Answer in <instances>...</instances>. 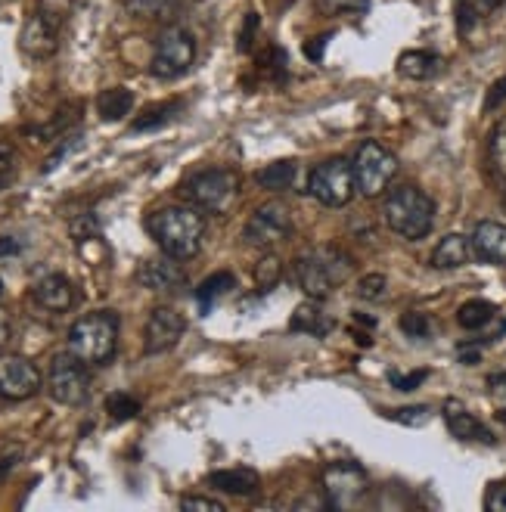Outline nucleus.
<instances>
[{
	"mask_svg": "<svg viewBox=\"0 0 506 512\" xmlns=\"http://www.w3.org/2000/svg\"><path fill=\"white\" fill-rule=\"evenodd\" d=\"M146 230L156 239V246L174 258V261H190L202 249L205 236V218L199 215V208L193 205H168L162 212L150 215Z\"/></svg>",
	"mask_w": 506,
	"mask_h": 512,
	"instance_id": "obj_1",
	"label": "nucleus"
},
{
	"mask_svg": "<svg viewBox=\"0 0 506 512\" xmlns=\"http://www.w3.org/2000/svg\"><path fill=\"white\" fill-rule=\"evenodd\" d=\"M354 270V261L336 249V246H320L314 252H305L302 258H295L292 277L299 283V289L308 298H326L336 286H342Z\"/></svg>",
	"mask_w": 506,
	"mask_h": 512,
	"instance_id": "obj_2",
	"label": "nucleus"
},
{
	"mask_svg": "<svg viewBox=\"0 0 506 512\" xmlns=\"http://www.w3.org/2000/svg\"><path fill=\"white\" fill-rule=\"evenodd\" d=\"M385 224H389L392 233H398L401 239H426L435 227V202L410 184L395 187L382 205Z\"/></svg>",
	"mask_w": 506,
	"mask_h": 512,
	"instance_id": "obj_3",
	"label": "nucleus"
},
{
	"mask_svg": "<svg viewBox=\"0 0 506 512\" xmlns=\"http://www.w3.org/2000/svg\"><path fill=\"white\" fill-rule=\"evenodd\" d=\"M118 345V314L94 311L72 323L69 329V351L84 360L87 367H103L112 360Z\"/></svg>",
	"mask_w": 506,
	"mask_h": 512,
	"instance_id": "obj_4",
	"label": "nucleus"
},
{
	"mask_svg": "<svg viewBox=\"0 0 506 512\" xmlns=\"http://www.w3.org/2000/svg\"><path fill=\"white\" fill-rule=\"evenodd\" d=\"M66 16H69V0H41L22 25L19 50L32 59H50L59 50Z\"/></svg>",
	"mask_w": 506,
	"mask_h": 512,
	"instance_id": "obj_5",
	"label": "nucleus"
},
{
	"mask_svg": "<svg viewBox=\"0 0 506 512\" xmlns=\"http://www.w3.org/2000/svg\"><path fill=\"white\" fill-rule=\"evenodd\" d=\"M184 199L205 215H224L240 193V174L230 168H205L184 180Z\"/></svg>",
	"mask_w": 506,
	"mask_h": 512,
	"instance_id": "obj_6",
	"label": "nucleus"
},
{
	"mask_svg": "<svg viewBox=\"0 0 506 512\" xmlns=\"http://www.w3.org/2000/svg\"><path fill=\"white\" fill-rule=\"evenodd\" d=\"M354 184H357V193L367 196V199H376L382 196L385 190H389V184L395 180L398 174V159L395 153H389L382 143H361L357 146V153H354Z\"/></svg>",
	"mask_w": 506,
	"mask_h": 512,
	"instance_id": "obj_7",
	"label": "nucleus"
},
{
	"mask_svg": "<svg viewBox=\"0 0 506 512\" xmlns=\"http://www.w3.org/2000/svg\"><path fill=\"white\" fill-rule=\"evenodd\" d=\"M47 391L56 404L63 407H78L91 395V376H87V364L78 360L72 351L53 354L47 367Z\"/></svg>",
	"mask_w": 506,
	"mask_h": 512,
	"instance_id": "obj_8",
	"label": "nucleus"
},
{
	"mask_svg": "<svg viewBox=\"0 0 506 512\" xmlns=\"http://www.w3.org/2000/svg\"><path fill=\"white\" fill-rule=\"evenodd\" d=\"M193 59H196L193 32L184 25H168L165 32L159 35V41H156L150 72L156 78H162V81H174L193 66Z\"/></svg>",
	"mask_w": 506,
	"mask_h": 512,
	"instance_id": "obj_9",
	"label": "nucleus"
},
{
	"mask_svg": "<svg viewBox=\"0 0 506 512\" xmlns=\"http://www.w3.org/2000/svg\"><path fill=\"white\" fill-rule=\"evenodd\" d=\"M308 193L326 205V208H342L351 202V196L357 193V184H354V168L351 162L345 159H330L323 162L311 171L308 177Z\"/></svg>",
	"mask_w": 506,
	"mask_h": 512,
	"instance_id": "obj_10",
	"label": "nucleus"
},
{
	"mask_svg": "<svg viewBox=\"0 0 506 512\" xmlns=\"http://www.w3.org/2000/svg\"><path fill=\"white\" fill-rule=\"evenodd\" d=\"M246 243L255 249H277L292 236V212L283 202H267L255 208V215L246 221Z\"/></svg>",
	"mask_w": 506,
	"mask_h": 512,
	"instance_id": "obj_11",
	"label": "nucleus"
},
{
	"mask_svg": "<svg viewBox=\"0 0 506 512\" xmlns=\"http://www.w3.org/2000/svg\"><path fill=\"white\" fill-rule=\"evenodd\" d=\"M323 491H326L330 506L348 509L367 494V475L354 463H333L323 472Z\"/></svg>",
	"mask_w": 506,
	"mask_h": 512,
	"instance_id": "obj_12",
	"label": "nucleus"
},
{
	"mask_svg": "<svg viewBox=\"0 0 506 512\" xmlns=\"http://www.w3.org/2000/svg\"><path fill=\"white\" fill-rule=\"evenodd\" d=\"M41 391V373L32 360L4 354L0 357V398L7 401H28Z\"/></svg>",
	"mask_w": 506,
	"mask_h": 512,
	"instance_id": "obj_13",
	"label": "nucleus"
},
{
	"mask_svg": "<svg viewBox=\"0 0 506 512\" xmlns=\"http://www.w3.org/2000/svg\"><path fill=\"white\" fill-rule=\"evenodd\" d=\"M184 317L177 314L174 308H156L146 320V329H143V351L146 354H165L171 351L177 342L184 336Z\"/></svg>",
	"mask_w": 506,
	"mask_h": 512,
	"instance_id": "obj_14",
	"label": "nucleus"
},
{
	"mask_svg": "<svg viewBox=\"0 0 506 512\" xmlns=\"http://www.w3.org/2000/svg\"><path fill=\"white\" fill-rule=\"evenodd\" d=\"M32 298H35V305H38V308H44V311H50V314H66V311L75 308L78 292H75V286H72L69 277H63V274H50V277H44V280L35 283Z\"/></svg>",
	"mask_w": 506,
	"mask_h": 512,
	"instance_id": "obj_15",
	"label": "nucleus"
},
{
	"mask_svg": "<svg viewBox=\"0 0 506 512\" xmlns=\"http://www.w3.org/2000/svg\"><path fill=\"white\" fill-rule=\"evenodd\" d=\"M444 426H448V432L460 441H482V444H494V432L482 423L479 416H472L460 401H448L444 404Z\"/></svg>",
	"mask_w": 506,
	"mask_h": 512,
	"instance_id": "obj_16",
	"label": "nucleus"
},
{
	"mask_svg": "<svg viewBox=\"0 0 506 512\" xmlns=\"http://www.w3.org/2000/svg\"><path fill=\"white\" fill-rule=\"evenodd\" d=\"M137 283L150 292H174L177 286H184V270L168 255L156 261H143V267L137 270Z\"/></svg>",
	"mask_w": 506,
	"mask_h": 512,
	"instance_id": "obj_17",
	"label": "nucleus"
},
{
	"mask_svg": "<svg viewBox=\"0 0 506 512\" xmlns=\"http://www.w3.org/2000/svg\"><path fill=\"white\" fill-rule=\"evenodd\" d=\"M472 252L485 264H506V224L482 221L472 230Z\"/></svg>",
	"mask_w": 506,
	"mask_h": 512,
	"instance_id": "obj_18",
	"label": "nucleus"
},
{
	"mask_svg": "<svg viewBox=\"0 0 506 512\" xmlns=\"http://www.w3.org/2000/svg\"><path fill=\"white\" fill-rule=\"evenodd\" d=\"M472 239L463 233H448L444 239H438V246L432 249V267L435 270H457L463 264H469L472 258Z\"/></svg>",
	"mask_w": 506,
	"mask_h": 512,
	"instance_id": "obj_19",
	"label": "nucleus"
},
{
	"mask_svg": "<svg viewBox=\"0 0 506 512\" xmlns=\"http://www.w3.org/2000/svg\"><path fill=\"white\" fill-rule=\"evenodd\" d=\"M208 485L221 494H233V497H252L261 488V478L255 469H218L208 475Z\"/></svg>",
	"mask_w": 506,
	"mask_h": 512,
	"instance_id": "obj_20",
	"label": "nucleus"
},
{
	"mask_svg": "<svg viewBox=\"0 0 506 512\" xmlns=\"http://www.w3.org/2000/svg\"><path fill=\"white\" fill-rule=\"evenodd\" d=\"M444 59L432 50H407L398 56V72L410 81H429L435 75H441Z\"/></svg>",
	"mask_w": 506,
	"mask_h": 512,
	"instance_id": "obj_21",
	"label": "nucleus"
},
{
	"mask_svg": "<svg viewBox=\"0 0 506 512\" xmlns=\"http://www.w3.org/2000/svg\"><path fill=\"white\" fill-rule=\"evenodd\" d=\"M134 109V94L128 87H109L97 97V112L103 122H122L125 115H131Z\"/></svg>",
	"mask_w": 506,
	"mask_h": 512,
	"instance_id": "obj_22",
	"label": "nucleus"
},
{
	"mask_svg": "<svg viewBox=\"0 0 506 512\" xmlns=\"http://www.w3.org/2000/svg\"><path fill=\"white\" fill-rule=\"evenodd\" d=\"M289 329H292V333H308V336H314V339H323V336L333 329V320L326 317V314L314 305V301H308V305H302L299 311L292 314Z\"/></svg>",
	"mask_w": 506,
	"mask_h": 512,
	"instance_id": "obj_23",
	"label": "nucleus"
},
{
	"mask_svg": "<svg viewBox=\"0 0 506 512\" xmlns=\"http://www.w3.org/2000/svg\"><path fill=\"white\" fill-rule=\"evenodd\" d=\"M184 103L181 100H168V103H159V106H150L146 112H140L134 118L131 131L137 134H146V131H156V128H165L168 122H174V115H181Z\"/></svg>",
	"mask_w": 506,
	"mask_h": 512,
	"instance_id": "obj_24",
	"label": "nucleus"
},
{
	"mask_svg": "<svg viewBox=\"0 0 506 512\" xmlns=\"http://www.w3.org/2000/svg\"><path fill=\"white\" fill-rule=\"evenodd\" d=\"M295 174H299V162H271V165L255 174V180H258V187H264V190L283 193V190H289L295 184Z\"/></svg>",
	"mask_w": 506,
	"mask_h": 512,
	"instance_id": "obj_25",
	"label": "nucleus"
},
{
	"mask_svg": "<svg viewBox=\"0 0 506 512\" xmlns=\"http://www.w3.org/2000/svg\"><path fill=\"white\" fill-rule=\"evenodd\" d=\"M494 317H497V308L491 305V301H485V298H472V301H466V305L457 311V323L463 329H469V333H479V329H485Z\"/></svg>",
	"mask_w": 506,
	"mask_h": 512,
	"instance_id": "obj_26",
	"label": "nucleus"
},
{
	"mask_svg": "<svg viewBox=\"0 0 506 512\" xmlns=\"http://www.w3.org/2000/svg\"><path fill=\"white\" fill-rule=\"evenodd\" d=\"M233 286H236V277H233V274H227V270H218L215 277L202 280V283H199V289H196L199 311L205 314V311L212 308V305H215V301H218L221 295H227V292H230Z\"/></svg>",
	"mask_w": 506,
	"mask_h": 512,
	"instance_id": "obj_27",
	"label": "nucleus"
},
{
	"mask_svg": "<svg viewBox=\"0 0 506 512\" xmlns=\"http://www.w3.org/2000/svg\"><path fill=\"white\" fill-rule=\"evenodd\" d=\"M503 4H506V0H457V25H460V32H469V28L479 22L482 16L494 13Z\"/></svg>",
	"mask_w": 506,
	"mask_h": 512,
	"instance_id": "obj_28",
	"label": "nucleus"
},
{
	"mask_svg": "<svg viewBox=\"0 0 506 512\" xmlns=\"http://www.w3.org/2000/svg\"><path fill=\"white\" fill-rule=\"evenodd\" d=\"M258 69L264 72V78H271L274 84H283L289 78V56L280 47H267V53L258 59Z\"/></svg>",
	"mask_w": 506,
	"mask_h": 512,
	"instance_id": "obj_29",
	"label": "nucleus"
},
{
	"mask_svg": "<svg viewBox=\"0 0 506 512\" xmlns=\"http://www.w3.org/2000/svg\"><path fill=\"white\" fill-rule=\"evenodd\" d=\"M280 277H283V264L274 255H264L258 261V267H255V283H258V289L261 292H271L280 283Z\"/></svg>",
	"mask_w": 506,
	"mask_h": 512,
	"instance_id": "obj_30",
	"label": "nucleus"
},
{
	"mask_svg": "<svg viewBox=\"0 0 506 512\" xmlns=\"http://www.w3.org/2000/svg\"><path fill=\"white\" fill-rule=\"evenodd\" d=\"M488 156H491V165L494 171L506 180V118L491 131V140H488Z\"/></svg>",
	"mask_w": 506,
	"mask_h": 512,
	"instance_id": "obj_31",
	"label": "nucleus"
},
{
	"mask_svg": "<svg viewBox=\"0 0 506 512\" xmlns=\"http://www.w3.org/2000/svg\"><path fill=\"white\" fill-rule=\"evenodd\" d=\"M106 413L112 416V419H134L137 413H140V401L137 398H131V395H125V391H118V395H109L106 398Z\"/></svg>",
	"mask_w": 506,
	"mask_h": 512,
	"instance_id": "obj_32",
	"label": "nucleus"
},
{
	"mask_svg": "<svg viewBox=\"0 0 506 512\" xmlns=\"http://www.w3.org/2000/svg\"><path fill=\"white\" fill-rule=\"evenodd\" d=\"M177 4H181V0H128V10L143 19H159L165 13H171Z\"/></svg>",
	"mask_w": 506,
	"mask_h": 512,
	"instance_id": "obj_33",
	"label": "nucleus"
},
{
	"mask_svg": "<svg viewBox=\"0 0 506 512\" xmlns=\"http://www.w3.org/2000/svg\"><path fill=\"white\" fill-rule=\"evenodd\" d=\"M326 16H361L367 13L370 0H317Z\"/></svg>",
	"mask_w": 506,
	"mask_h": 512,
	"instance_id": "obj_34",
	"label": "nucleus"
},
{
	"mask_svg": "<svg viewBox=\"0 0 506 512\" xmlns=\"http://www.w3.org/2000/svg\"><path fill=\"white\" fill-rule=\"evenodd\" d=\"M357 295H361L364 301H385L389 298V280H385L382 274H367L361 283H357Z\"/></svg>",
	"mask_w": 506,
	"mask_h": 512,
	"instance_id": "obj_35",
	"label": "nucleus"
},
{
	"mask_svg": "<svg viewBox=\"0 0 506 512\" xmlns=\"http://www.w3.org/2000/svg\"><path fill=\"white\" fill-rule=\"evenodd\" d=\"M401 329L410 336V339H429L432 336V320L429 314H420V311H407L401 317Z\"/></svg>",
	"mask_w": 506,
	"mask_h": 512,
	"instance_id": "obj_36",
	"label": "nucleus"
},
{
	"mask_svg": "<svg viewBox=\"0 0 506 512\" xmlns=\"http://www.w3.org/2000/svg\"><path fill=\"white\" fill-rule=\"evenodd\" d=\"M385 416L395 419V423H404V426H426L432 410L429 407H401V410H389Z\"/></svg>",
	"mask_w": 506,
	"mask_h": 512,
	"instance_id": "obj_37",
	"label": "nucleus"
},
{
	"mask_svg": "<svg viewBox=\"0 0 506 512\" xmlns=\"http://www.w3.org/2000/svg\"><path fill=\"white\" fill-rule=\"evenodd\" d=\"M81 140H84L81 134H72V137H66L63 143H59V146H56V153H53V156L47 159V165H44V174L56 171V168H59V162H66V159L75 153V149L81 146Z\"/></svg>",
	"mask_w": 506,
	"mask_h": 512,
	"instance_id": "obj_38",
	"label": "nucleus"
},
{
	"mask_svg": "<svg viewBox=\"0 0 506 512\" xmlns=\"http://www.w3.org/2000/svg\"><path fill=\"white\" fill-rule=\"evenodd\" d=\"M429 379V370H413V373H398V370H389V382L398 388V391H416L423 382Z\"/></svg>",
	"mask_w": 506,
	"mask_h": 512,
	"instance_id": "obj_39",
	"label": "nucleus"
},
{
	"mask_svg": "<svg viewBox=\"0 0 506 512\" xmlns=\"http://www.w3.org/2000/svg\"><path fill=\"white\" fill-rule=\"evenodd\" d=\"M72 236L75 243H87V239H100V224L94 215H81L72 221Z\"/></svg>",
	"mask_w": 506,
	"mask_h": 512,
	"instance_id": "obj_40",
	"label": "nucleus"
},
{
	"mask_svg": "<svg viewBox=\"0 0 506 512\" xmlns=\"http://www.w3.org/2000/svg\"><path fill=\"white\" fill-rule=\"evenodd\" d=\"M255 35H258V13H249L246 22H243V28H240V35H236V50H240V53H249Z\"/></svg>",
	"mask_w": 506,
	"mask_h": 512,
	"instance_id": "obj_41",
	"label": "nucleus"
},
{
	"mask_svg": "<svg viewBox=\"0 0 506 512\" xmlns=\"http://www.w3.org/2000/svg\"><path fill=\"white\" fill-rule=\"evenodd\" d=\"M16 153H13V146L7 140H0V187H7L10 180H13V171H16Z\"/></svg>",
	"mask_w": 506,
	"mask_h": 512,
	"instance_id": "obj_42",
	"label": "nucleus"
},
{
	"mask_svg": "<svg viewBox=\"0 0 506 512\" xmlns=\"http://www.w3.org/2000/svg\"><path fill=\"white\" fill-rule=\"evenodd\" d=\"M181 509H202V512H224V503L215 500V497H181Z\"/></svg>",
	"mask_w": 506,
	"mask_h": 512,
	"instance_id": "obj_43",
	"label": "nucleus"
},
{
	"mask_svg": "<svg viewBox=\"0 0 506 512\" xmlns=\"http://www.w3.org/2000/svg\"><path fill=\"white\" fill-rule=\"evenodd\" d=\"M485 506L491 512H506V481H497V485H491V491L485 497Z\"/></svg>",
	"mask_w": 506,
	"mask_h": 512,
	"instance_id": "obj_44",
	"label": "nucleus"
},
{
	"mask_svg": "<svg viewBox=\"0 0 506 512\" xmlns=\"http://www.w3.org/2000/svg\"><path fill=\"white\" fill-rule=\"evenodd\" d=\"M503 100H506V78H500V81H494V84H491L488 100H485V112H494Z\"/></svg>",
	"mask_w": 506,
	"mask_h": 512,
	"instance_id": "obj_45",
	"label": "nucleus"
},
{
	"mask_svg": "<svg viewBox=\"0 0 506 512\" xmlns=\"http://www.w3.org/2000/svg\"><path fill=\"white\" fill-rule=\"evenodd\" d=\"M326 44H330V35L311 38V41L305 44V56H308V59H314V63H320V59H323V50H326Z\"/></svg>",
	"mask_w": 506,
	"mask_h": 512,
	"instance_id": "obj_46",
	"label": "nucleus"
},
{
	"mask_svg": "<svg viewBox=\"0 0 506 512\" xmlns=\"http://www.w3.org/2000/svg\"><path fill=\"white\" fill-rule=\"evenodd\" d=\"M488 388H491V395L506 398V373H491L488 376Z\"/></svg>",
	"mask_w": 506,
	"mask_h": 512,
	"instance_id": "obj_47",
	"label": "nucleus"
},
{
	"mask_svg": "<svg viewBox=\"0 0 506 512\" xmlns=\"http://www.w3.org/2000/svg\"><path fill=\"white\" fill-rule=\"evenodd\" d=\"M16 252H19V243H16V239L0 236V258H4V255H16Z\"/></svg>",
	"mask_w": 506,
	"mask_h": 512,
	"instance_id": "obj_48",
	"label": "nucleus"
},
{
	"mask_svg": "<svg viewBox=\"0 0 506 512\" xmlns=\"http://www.w3.org/2000/svg\"><path fill=\"white\" fill-rule=\"evenodd\" d=\"M7 339H10V317L7 311H0V348L7 345Z\"/></svg>",
	"mask_w": 506,
	"mask_h": 512,
	"instance_id": "obj_49",
	"label": "nucleus"
},
{
	"mask_svg": "<svg viewBox=\"0 0 506 512\" xmlns=\"http://www.w3.org/2000/svg\"><path fill=\"white\" fill-rule=\"evenodd\" d=\"M0 298H4V280H0Z\"/></svg>",
	"mask_w": 506,
	"mask_h": 512,
	"instance_id": "obj_50",
	"label": "nucleus"
},
{
	"mask_svg": "<svg viewBox=\"0 0 506 512\" xmlns=\"http://www.w3.org/2000/svg\"><path fill=\"white\" fill-rule=\"evenodd\" d=\"M500 419H503V423H506V410H500Z\"/></svg>",
	"mask_w": 506,
	"mask_h": 512,
	"instance_id": "obj_51",
	"label": "nucleus"
}]
</instances>
